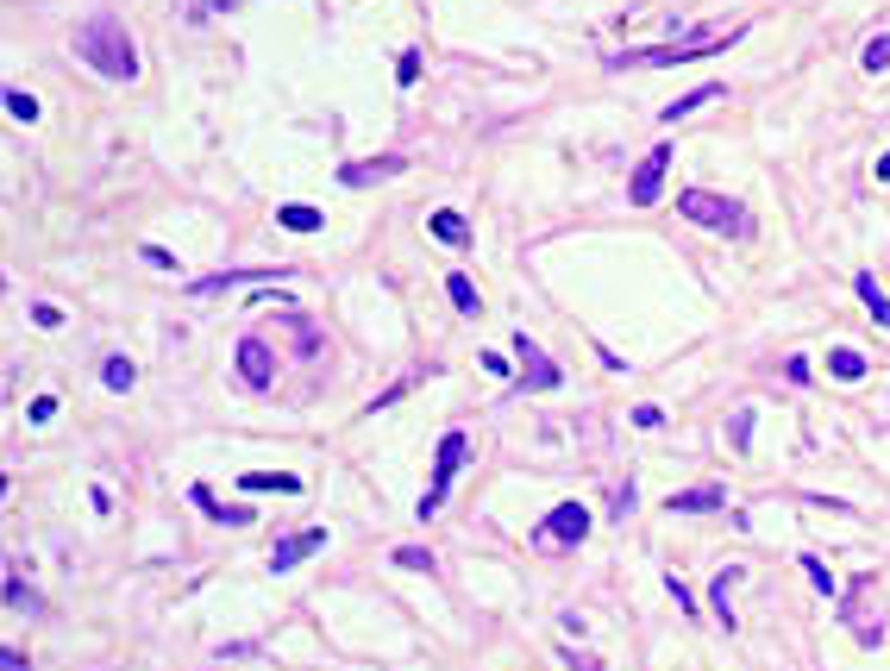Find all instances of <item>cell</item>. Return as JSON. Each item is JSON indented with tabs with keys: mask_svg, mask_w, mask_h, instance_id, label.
Returning a JSON list of instances; mask_svg holds the SVG:
<instances>
[{
	"mask_svg": "<svg viewBox=\"0 0 890 671\" xmlns=\"http://www.w3.org/2000/svg\"><path fill=\"white\" fill-rule=\"evenodd\" d=\"M76 57L95 69V76H107V82H132L138 76L132 32L113 13H95V19H82V26H76Z\"/></svg>",
	"mask_w": 890,
	"mask_h": 671,
	"instance_id": "obj_1",
	"label": "cell"
},
{
	"mask_svg": "<svg viewBox=\"0 0 890 671\" xmlns=\"http://www.w3.org/2000/svg\"><path fill=\"white\" fill-rule=\"evenodd\" d=\"M746 26L734 32H696V38H677V44H640V51H608V69H671V63H702V57H715V51H728V44H740Z\"/></svg>",
	"mask_w": 890,
	"mask_h": 671,
	"instance_id": "obj_2",
	"label": "cell"
},
{
	"mask_svg": "<svg viewBox=\"0 0 890 671\" xmlns=\"http://www.w3.org/2000/svg\"><path fill=\"white\" fill-rule=\"evenodd\" d=\"M677 214L696 220V226H715V233H734V239H753V214L728 195H709V189H684L677 195Z\"/></svg>",
	"mask_w": 890,
	"mask_h": 671,
	"instance_id": "obj_3",
	"label": "cell"
},
{
	"mask_svg": "<svg viewBox=\"0 0 890 671\" xmlns=\"http://www.w3.org/2000/svg\"><path fill=\"white\" fill-rule=\"evenodd\" d=\"M464 452H471V439H464L458 427H452V433H439V452H433V483H427V496L414 502V508H420V521H427V515H439V502H445V490H452V477H458V465H464Z\"/></svg>",
	"mask_w": 890,
	"mask_h": 671,
	"instance_id": "obj_4",
	"label": "cell"
},
{
	"mask_svg": "<svg viewBox=\"0 0 890 671\" xmlns=\"http://www.w3.org/2000/svg\"><path fill=\"white\" fill-rule=\"evenodd\" d=\"M590 540V508L583 502H558L552 515L533 527V546H583Z\"/></svg>",
	"mask_w": 890,
	"mask_h": 671,
	"instance_id": "obj_5",
	"label": "cell"
},
{
	"mask_svg": "<svg viewBox=\"0 0 890 671\" xmlns=\"http://www.w3.org/2000/svg\"><path fill=\"white\" fill-rule=\"evenodd\" d=\"M665 170H671V145H652V151L640 157V170L627 176V201H634V207H652V201H659V189H665Z\"/></svg>",
	"mask_w": 890,
	"mask_h": 671,
	"instance_id": "obj_6",
	"label": "cell"
},
{
	"mask_svg": "<svg viewBox=\"0 0 890 671\" xmlns=\"http://www.w3.org/2000/svg\"><path fill=\"white\" fill-rule=\"evenodd\" d=\"M514 352H521V389H558V364L527 333H514Z\"/></svg>",
	"mask_w": 890,
	"mask_h": 671,
	"instance_id": "obj_7",
	"label": "cell"
},
{
	"mask_svg": "<svg viewBox=\"0 0 890 671\" xmlns=\"http://www.w3.org/2000/svg\"><path fill=\"white\" fill-rule=\"evenodd\" d=\"M239 377H245V389H270L276 383V358H270L264 339H239Z\"/></svg>",
	"mask_w": 890,
	"mask_h": 671,
	"instance_id": "obj_8",
	"label": "cell"
},
{
	"mask_svg": "<svg viewBox=\"0 0 890 671\" xmlns=\"http://www.w3.org/2000/svg\"><path fill=\"white\" fill-rule=\"evenodd\" d=\"M326 546V527H308V534H289V540H276L270 546V571H295L308 552H320Z\"/></svg>",
	"mask_w": 890,
	"mask_h": 671,
	"instance_id": "obj_9",
	"label": "cell"
},
{
	"mask_svg": "<svg viewBox=\"0 0 890 671\" xmlns=\"http://www.w3.org/2000/svg\"><path fill=\"white\" fill-rule=\"evenodd\" d=\"M408 170V157H370V164H345L339 182L345 189H364V182H389V176H402Z\"/></svg>",
	"mask_w": 890,
	"mask_h": 671,
	"instance_id": "obj_10",
	"label": "cell"
},
{
	"mask_svg": "<svg viewBox=\"0 0 890 671\" xmlns=\"http://www.w3.org/2000/svg\"><path fill=\"white\" fill-rule=\"evenodd\" d=\"M721 502H728V490H715V483H696V490H671V515H715Z\"/></svg>",
	"mask_w": 890,
	"mask_h": 671,
	"instance_id": "obj_11",
	"label": "cell"
},
{
	"mask_svg": "<svg viewBox=\"0 0 890 671\" xmlns=\"http://www.w3.org/2000/svg\"><path fill=\"white\" fill-rule=\"evenodd\" d=\"M239 490L245 496H301V477H289V471H245Z\"/></svg>",
	"mask_w": 890,
	"mask_h": 671,
	"instance_id": "obj_12",
	"label": "cell"
},
{
	"mask_svg": "<svg viewBox=\"0 0 890 671\" xmlns=\"http://www.w3.org/2000/svg\"><path fill=\"white\" fill-rule=\"evenodd\" d=\"M276 226H283V233H320L326 214H320V207H308V201H283V207H276Z\"/></svg>",
	"mask_w": 890,
	"mask_h": 671,
	"instance_id": "obj_13",
	"label": "cell"
},
{
	"mask_svg": "<svg viewBox=\"0 0 890 671\" xmlns=\"http://www.w3.org/2000/svg\"><path fill=\"white\" fill-rule=\"evenodd\" d=\"M721 95H728V88H721V82H702V88H690V95H677L665 113H659V120L665 126H677V120H684V113H696V107H709V101H721Z\"/></svg>",
	"mask_w": 890,
	"mask_h": 671,
	"instance_id": "obj_14",
	"label": "cell"
},
{
	"mask_svg": "<svg viewBox=\"0 0 890 671\" xmlns=\"http://www.w3.org/2000/svg\"><path fill=\"white\" fill-rule=\"evenodd\" d=\"M189 502H201V515H207V521H232V527H245V521H251V508H226V502H214V490H207V483H195Z\"/></svg>",
	"mask_w": 890,
	"mask_h": 671,
	"instance_id": "obj_15",
	"label": "cell"
},
{
	"mask_svg": "<svg viewBox=\"0 0 890 671\" xmlns=\"http://www.w3.org/2000/svg\"><path fill=\"white\" fill-rule=\"evenodd\" d=\"M853 289H859V302H865V314H872V320H878V327H890V295L878 289V276H865V270H859V283H853Z\"/></svg>",
	"mask_w": 890,
	"mask_h": 671,
	"instance_id": "obj_16",
	"label": "cell"
},
{
	"mask_svg": "<svg viewBox=\"0 0 890 671\" xmlns=\"http://www.w3.org/2000/svg\"><path fill=\"white\" fill-rule=\"evenodd\" d=\"M828 370H834L840 383H859L865 370H872V358H865V352H853V345H840V352H828Z\"/></svg>",
	"mask_w": 890,
	"mask_h": 671,
	"instance_id": "obj_17",
	"label": "cell"
},
{
	"mask_svg": "<svg viewBox=\"0 0 890 671\" xmlns=\"http://www.w3.org/2000/svg\"><path fill=\"white\" fill-rule=\"evenodd\" d=\"M427 233H433L439 245H464V239H471V226H464V220L452 214V207H439V214L427 220Z\"/></svg>",
	"mask_w": 890,
	"mask_h": 671,
	"instance_id": "obj_18",
	"label": "cell"
},
{
	"mask_svg": "<svg viewBox=\"0 0 890 671\" xmlns=\"http://www.w3.org/2000/svg\"><path fill=\"white\" fill-rule=\"evenodd\" d=\"M445 295H452V308H458V314H477V308H483V302H477V283H471L464 270L445 276Z\"/></svg>",
	"mask_w": 890,
	"mask_h": 671,
	"instance_id": "obj_19",
	"label": "cell"
},
{
	"mask_svg": "<svg viewBox=\"0 0 890 671\" xmlns=\"http://www.w3.org/2000/svg\"><path fill=\"white\" fill-rule=\"evenodd\" d=\"M740 584V565H728L715 577V590H709V603H715V615H721V628H734V609H728V590Z\"/></svg>",
	"mask_w": 890,
	"mask_h": 671,
	"instance_id": "obj_20",
	"label": "cell"
},
{
	"mask_svg": "<svg viewBox=\"0 0 890 671\" xmlns=\"http://www.w3.org/2000/svg\"><path fill=\"white\" fill-rule=\"evenodd\" d=\"M101 383H107V389H120V396H126V389L138 383V370H132V358H107V364H101Z\"/></svg>",
	"mask_w": 890,
	"mask_h": 671,
	"instance_id": "obj_21",
	"label": "cell"
},
{
	"mask_svg": "<svg viewBox=\"0 0 890 671\" xmlns=\"http://www.w3.org/2000/svg\"><path fill=\"white\" fill-rule=\"evenodd\" d=\"M7 113H13V120H38V95H26V88H7Z\"/></svg>",
	"mask_w": 890,
	"mask_h": 671,
	"instance_id": "obj_22",
	"label": "cell"
},
{
	"mask_svg": "<svg viewBox=\"0 0 890 671\" xmlns=\"http://www.w3.org/2000/svg\"><path fill=\"white\" fill-rule=\"evenodd\" d=\"M395 565L402 571H433V552L427 546H395Z\"/></svg>",
	"mask_w": 890,
	"mask_h": 671,
	"instance_id": "obj_23",
	"label": "cell"
},
{
	"mask_svg": "<svg viewBox=\"0 0 890 671\" xmlns=\"http://www.w3.org/2000/svg\"><path fill=\"white\" fill-rule=\"evenodd\" d=\"M865 69H872V76H878V69H890V32H878L872 44H865Z\"/></svg>",
	"mask_w": 890,
	"mask_h": 671,
	"instance_id": "obj_24",
	"label": "cell"
},
{
	"mask_svg": "<svg viewBox=\"0 0 890 671\" xmlns=\"http://www.w3.org/2000/svg\"><path fill=\"white\" fill-rule=\"evenodd\" d=\"M395 82H402V88L420 82V51H402V57H395Z\"/></svg>",
	"mask_w": 890,
	"mask_h": 671,
	"instance_id": "obj_25",
	"label": "cell"
},
{
	"mask_svg": "<svg viewBox=\"0 0 890 671\" xmlns=\"http://www.w3.org/2000/svg\"><path fill=\"white\" fill-rule=\"evenodd\" d=\"M728 433H734V452H746V439H753V408H740Z\"/></svg>",
	"mask_w": 890,
	"mask_h": 671,
	"instance_id": "obj_26",
	"label": "cell"
},
{
	"mask_svg": "<svg viewBox=\"0 0 890 671\" xmlns=\"http://www.w3.org/2000/svg\"><path fill=\"white\" fill-rule=\"evenodd\" d=\"M803 571H809V584L822 590V596H834V577H828V565H822V559H803Z\"/></svg>",
	"mask_w": 890,
	"mask_h": 671,
	"instance_id": "obj_27",
	"label": "cell"
},
{
	"mask_svg": "<svg viewBox=\"0 0 890 671\" xmlns=\"http://www.w3.org/2000/svg\"><path fill=\"white\" fill-rule=\"evenodd\" d=\"M7 603H13V609H38V596L19 584V577H7Z\"/></svg>",
	"mask_w": 890,
	"mask_h": 671,
	"instance_id": "obj_28",
	"label": "cell"
},
{
	"mask_svg": "<svg viewBox=\"0 0 890 671\" xmlns=\"http://www.w3.org/2000/svg\"><path fill=\"white\" fill-rule=\"evenodd\" d=\"M565 671H608L596 653H577V646H571V653H565Z\"/></svg>",
	"mask_w": 890,
	"mask_h": 671,
	"instance_id": "obj_29",
	"label": "cell"
},
{
	"mask_svg": "<svg viewBox=\"0 0 890 671\" xmlns=\"http://www.w3.org/2000/svg\"><path fill=\"white\" fill-rule=\"evenodd\" d=\"M138 251H145L151 270H176V251H163V245H138Z\"/></svg>",
	"mask_w": 890,
	"mask_h": 671,
	"instance_id": "obj_30",
	"label": "cell"
},
{
	"mask_svg": "<svg viewBox=\"0 0 890 671\" xmlns=\"http://www.w3.org/2000/svg\"><path fill=\"white\" fill-rule=\"evenodd\" d=\"M665 584H671V596H677V609H684V615H696V603H690V590H684V577H677V571H671V577H665Z\"/></svg>",
	"mask_w": 890,
	"mask_h": 671,
	"instance_id": "obj_31",
	"label": "cell"
},
{
	"mask_svg": "<svg viewBox=\"0 0 890 671\" xmlns=\"http://www.w3.org/2000/svg\"><path fill=\"white\" fill-rule=\"evenodd\" d=\"M32 320H38V327H63V308H51V302H38V308H32Z\"/></svg>",
	"mask_w": 890,
	"mask_h": 671,
	"instance_id": "obj_32",
	"label": "cell"
},
{
	"mask_svg": "<svg viewBox=\"0 0 890 671\" xmlns=\"http://www.w3.org/2000/svg\"><path fill=\"white\" fill-rule=\"evenodd\" d=\"M32 421H38V427L57 421V396H38V402H32Z\"/></svg>",
	"mask_w": 890,
	"mask_h": 671,
	"instance_id": "obj_33",
	"label": "cell"
},
{
	"mask_svg": "<svg viewBox=\"0 0 890 671\" xmlns=\"http://www.w3.org/2000/svg\"><path fill=\"white\" fill-rule=\"evenodd\" d=\"M0 671H26V659H19L13 646H0Z\"/></svg>",
	"mask_w": 890,
	"mask_h": 671,
	"instance_id": "obj_34",
	"label": "cell"
},
{
	"mask_svg": "<svg viewBox=\"0 0 890 671\" xmlns=\"http://www.w3.org/2000/svg\"><path fill=\"white\" fill-rule=\"evenodd\" d=\"M878 182H890V151H884V157H878Z\"/></svg>",
	"mask_w": 890,
	"mask_h": 671,
	"instance_id": "obj_35",
	"label": "cell"
}]
</instances>
